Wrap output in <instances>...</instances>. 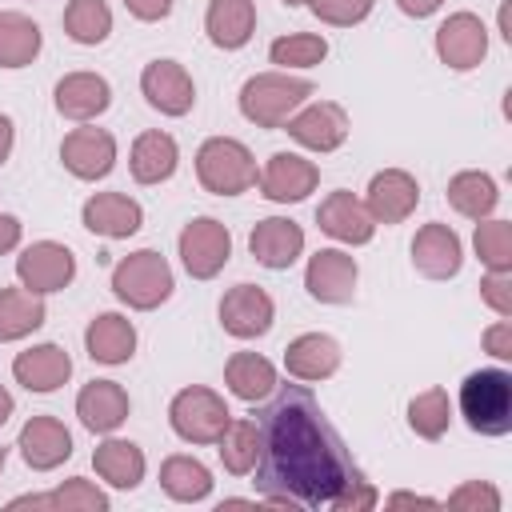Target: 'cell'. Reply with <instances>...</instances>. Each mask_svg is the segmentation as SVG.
Returning <instances> with one entry per match:
<instances>
[{
  "mask_svg": "<svg viewBox=\"0 0 512 512\" xmlns=\"http://www.w3.org/2000/svg\"><path fill=\"white\" fill-rule=\"evenodd\" d=\"M44 48V32L32 16L8 8L0 12V68L16 72V68H28Z\"/></svg>",
  "mask_w": 512,
  "mask_h": 512,
  "instance_id": "obj_35",
  "label": "cell"
},
{
  "mask_svg": "<svg viewBox=\"0 0 512 512\" xmlns=\"http://www.w3.org/2000/svg\"><path fill=\"white\" fill-rule=\"evenodd\" d=\"M480 300L496 312L512 320V272H484L480 276Z\"/></svg>",
  "mask_w": 512,
  "mask_h": 512,
  "instance_id": "obj_43",
  "label": "cell"
},
{
  "mask_svg": "<svg viewBox=\"0 0 512 512\" xmlns=\"http://www.w3.org/2000/svg\"><path fill=\"white\" fill-rule=\"evenodd\" d=\"M284 4H288V8H304L308 0H284Z\"/></svg>",
  "mask_w": 512,
  "mask_h": 512,
  "instance_id": "obj_52",
  "label": "cell"
},
{
  "mask_svg": "<svg viewBox=\"0 0 512 512\" xmlns=\"http://www.w3.org/2000/svg\"><path fill=\"white\" fill-rule=\"evenodd\" d=\"M80 224L92 232V236H104V240H128L140 232L144 224V208L140 200H132L128 192H92L80 208Z\"/></svg>",
  "mask_w": 512,
  "mask_h": 512,
  "instance_id": "obj_22",
  "label": "cell"
},
{
  "mask_svg": "<svg viewBox=\"0 0 512 512\" xmlns=\"http://www.w3.org/2000/svg\"><path fill=\"white\" fill-rule=\"evenodd\" d=\"M176 252L192 280H212L232 260V232L216 216H192L176 236Z\"/></svg>",
  "mask_w": 512,
  "mask_h": 512,
  "instance_id": "obj_7",
  "label": "cell"
},
{
  "mask_svg": "<svg viewBox=\"0 0 512 512\" xmlns=\"http://www.w3.org/2000/svg\"><path fill=\"white\" fill-rule=\"evenodd\" d=\"M284 132H288L300 148L328 156V152H336V148L348 140L352 124H348L344 104H336V100H308V104H300V108L284 120Z\"/></svg>",
  "mask_w": 512,
  "mask_h": 512,
  "instance_id": "obj_10",
  "label": "cell"
},
{
  "mask_svg": "<svg viewBox=\"0 0 512 512\" xmlns=\"http://www.w3.org/2000/svg\"><path fill=\"white\" fill-rule=\"evenodd\" d=\"M8 508H52V512H108L112 500L108 492L88 480V476H68L64 484H56L52 492H28L8 500Z\"/></svg>",
  "mask_w": 512,
  "mask_h": 512,
  "instance_id": "obj_29",
  "label": "cell"
},
{
  "mask_svg": "<svg viewBox=\"0 0 512 512\" xmlns=\"http://www.w3.org/2000/svg\"><path fill=\"white\" fill-rule=\"evenodd\" d=\"M384 504H388V508H408V504L440 508V500H436V496H420V492H392V496H384Z\"/></svg>",
  "mask_w": 512,
  "mask_h": 512,
  "instance_id": "obj_48",
  "label": "cell"
},
{
  "mask_svg": "<svg viewBox=\"0 0 512 512\" xmlns=\"http://www.w3.org/2000/svg\"><path fill=\"white\" fill-rule=\"evenodd\" d=\"M220 328L236 340H260L272 332V320H276V300L260 288V284H232L224 296H220Z\"/></svg>",
  "mask_w": 512,
  "mask_h": 512,
  "instance_id": "obj_12",
  "label": "cell"
},
{
  "mask_svg": "<svg viewBox=\"0 0 512 512\" xmlns=\"http://www.w3.org/2000/svg\"><path fill=\"white\" fill-rule=\"evenodd\" d=\"M256 184H260V196L272 204H300L316 192L320 168L300 152H272L256 172Z\"/></svg>",
  "mask_w": 512,
  "mask_h": 512,
  "instance_id": "obj_15",
  "label": "cell"
},
{
  "mask_svg": "<svg viewBox=\"0 0 512 512\" xmlns=\"http://www.w3.org/2000/svg\"><path fill=\"white\" fill-rule=\"evenodd\" d=\"M256 496L288 512H320L340 500V492L360 480L348 444L324 416L320 400L304 384H276L256 416Z\"/></svg>",
  "mask_w": 512,
  "mask_h": 512,
  "instance_id": "obj_1",
  "label": "cell"
},
{
  "mask_svg": "<svg viewBox=\"0 0 512 512\" xmlns=\"http://www.w3.org/2000/svg\"><path fill=\"white\" fill-rule=\"evenodd\" d=\"M176 164H180V144H176V136L164 132V128L140 132V136L132 140V148H128V172H132V180L144 184V188L172 180Z\"/></svg>",
  "mask_w": 512,
  "mask_h": 512,
  "instance_id": "obj_26",
  "label": "cell"
},
{
  "mask_svg": "<svg viewBox=\"0 0 512 512\" xmlns=\"http://www.w3.org/2000/svg\"><path fill=\"white\" fill-rule=\"evenodd\" d=\"M472 252L484 264V272H512V220H500V216L476 220Z\"/></svg>",
  "mask_w": 512,
  "mask_h": 512,
  "instance_id": "obj_39",
  "label": "cell"
},
{
  "mask_svg": "<svg viewBox=\"0 0 512 512\" xmlns=\"http://www.w3.org/2000/svg\"><path fill=\"white\" fill-rule=\"evenodd\" d=\"M312 16L328 28H352V24H364L376 8V0H308Z\"/></svg>",
  "mask_w": 512,
  "mask_h": 512,
  "instance_id": "obj_41",
  "label": "cell"
},
{
  "mask_svg": "<svg viewBox=\"0 0 512 512\" xmlns=\"http://www.w3.org/2000/svg\"><path fill=\"white\" fill-rule=\"evenodd\" d=\"M92 468H96V476L108 484V488H116V492H132V488H140V480H144V472H148V460H144V448L136 444V440H124V436H104L100 444H96V452H92Z\"/></svg>",
  "mask_w": 512,
  "mask_h": 512,
  "instance_id": "obj_28",
  "label": "cell"
},
{
  "mask_svg": "<svg viewBox=\"0 0 512 512\" xmlns=\"http://www.w3.org/2000/svg\"><path fill=\"white\" fill-rule=\"evenodd\" d=\"M64 36L80 48H96L112 36V8L108 0H68L64 4Z\"/></svg>",
  "mask_w": 512,
  "mask_h": 512,
  "instance_id": "obj_36",
  "label": "cell"
},
{
  "mask_svg": "<svg viewBox=\"0 0 512 512\" xmlns=\"http://www.w3.org/2000/svg\"><path fill=\"white\" fill-rule=\"evenodd\" d=\"M172 288H176L172 264L156 248H136L112 264V296L120 304H128L132 312H152V308L168 304Z\"/></svg>",
  "mask_w": 512,
  "mask_h": 512,
  "instance_id": "obj_4",
  "label": "cell"
},
{
  "mask_svg": "<svg viewBox=\"0 0 512 512\" xmlns=\"http://www.w3.org/2000/svg\"><path fill=\"white\" fill-rule=\"evenodd\" d=\"M136 324L124 316V312H96L84 328V352L96 360V364H128L136 356Z\"/></svg>",
  "mask_w": 512,
  "mask_h": 512,
  "instance_id": "obj_27",
  "label": "cell"
},
{
  "mask_svg": "<svg viewBox=\"0 0 512 512\" xmlns=\"http://www.w3.org/2000/svg\"><path fill=\"white\" fill-rule=\"evenodd\" d=\"M420 204V180L404 168H380L364 188V208L376 224H404Z\"/></svg>",
  "mask_w": 512,
  "mask_h": 512,
  "instance_id": "obj_16",
  "label": "cell"
},
{
  "mask_svg": "<svg viewBox=\"0 0 512 512\" xmlns=\"http://www.w3.org/2000/svg\"><path fill=\"white\" fill-rule=\"evenodd\" d=\"M444 200H448V208H452L456 216H464V220L476 224V220H484V216L496 212V204H500V184H496L488 172H480V168H464V172H456V176L448 180Z\"/></svg>",
  "mask_w": 512,
  "mask_h": 512,
  "instance_id": "obj_32",
  "label": "cell"
},
{
  "mask_svg": "<svg viewBox=\"0 0 512 512\" xmlns=\"http://www.w3.org/2000/svg\"><path fill=\"white\" fill-rule=\"evenodd\" d=\"M340 360H344V348L328 332H300L284 348V372L300 384H320V380L336 376Z\"/></svg>",
  "mask_w": 512,
  "mask_h": 512,
  "instance_id": "obj_23",
  "label": "cell"
},
{
  "mask_svg": "<svg viewBox=\"0 0 512 512\" xmlns=\"http://www.w3.org/2000/svg\"><path fill=\"white\" fill-rule=\"evenodd\" d=\"M4 464H8V448H0V472H4Z\"/></svg>",
  "mask_w": 512,
  "mask_h": 512,
  "instance_id": "obj_53",
  "label": "cell"
},
{
  "mask_svg": "<svg viewBox=\"0 0 512 512\" xmlns=\"http://www.w3.org/2000/svg\"><path fill=\"white\" fill-rule=\"evenodd\" d=\"M120 160V144L108 128H92L80 124L60 140V164L76 176V180H104Z\"/></svg>",
  "mask_w": 512,
  "mask_h": 512,
  "instance_id": "obj_13",
  "label": "cell"
},
{
  "mask_svg": "<svg viewBox=\"0 0 512 512\" xmlns=\"http://www.w3.org/2000/svg\"><path fill=\"white\" fill-rule=\"evenodd\" d=\"M448 424H452V400L444 388H424L408 400V428L420 440H444Z\"/></svg>",
  "mask_w": 512,
  "mask_h": 512,
  "instance_id": "obj_40",
  "label": "cell"
},
{
  "mask_svg": "<svg viewBox=\"0 0 512 512\" xmlns=\"http://www.w3.org/2000/svg\"><path fill=\"white\" fill-rule=\"evenodd\" d=\"M124 8H128V16L140 20V24H160V20L172 16L176 0H124Z\"/></svg>",
  "mask_w": 512,
  "mask_h": 512,
  "instance_id": "obj_45",
  "label": "cell"
},
{
  "mask_svg": "<svg viewBox=\"0 0 512 512\" xmlns=\"http://www.w3.org/2000/svg\"><path fill=\"white\" fill-rule=\"evenodd\" d=\"M212 484L216 480H212L208 464L196 460V456H188V452H172L160 464V488L176 504H200V500H208L212 496Z\"/></svg>",
  "mask_w": 512,
  "mask_h": 512,
  "instance_id": "obj_33",
  "label": "cell"
},
{
  "mask_svg": "<svg viewBox=\"0 0 512 512\" xmlns=\"http://www.w3.org/2000/svg\"><path fill=\"white\" fill-rule=\"evenodd\" d=\"M256 156L236 136H208L196 148V180L212 196H240L256 184Z\"/></svg>",
  "mask_w": 512,
  "mask_h": 512,
  "instance_id": "obj_5",
  "label": "cell"
},
{
  "mask_svg": "<svg viewBox=\"0 0 512 512\" xmlns=\"http://www.w3.org/2000/svg\"><path fill=\"white\" fill-rule=\"evenodd\" d=\"M52 104H56V112H60L64 120H72V124H92L96 116L108 112V104H112V84H108L100 72H88V68L64 72V76L56 80V88H52Z\"/></svg>",
  "mask_w": 512,
  "mask_h": 512,
  "instance_id": "obj_18",
  "label": "cell"
},
{
  "mask_svg": "<svg viewBox=\"0 0 512 512\" xmlns=\"http://www.w3.org/2000/svg\"><path fill=\"white\" fill-rule=\"evenodd\" d=\"M12 412H16V400H12V392L0 384V428L8 424V416H12Z\"/></svg>",
  "mask_w": 512,
  "mask_h": 512,
  "instance_id": "obj_50",
  "label": "cell"
},
{
  "mask_svg": "<svg viewBox=\"0 0 512 512\" xmlns=\"http://www.w3.org/2000/svg\"><path fill=\"white\" fill-rule=\"evenodd\" d=\"M396 8H400L404 16H412V20H428L432 12L444 8V0H396Z\"/></svg>",
  "mask_w": 512,
  "mask_h": 512,
  "instance_id": "obj_47",
  "label": "cell"
},
{
  "mask_svg": "<svg viewBox=\"0 0 512 512\" xmlns=\"http://www.w3.org/2000/svg\"><path fill=\"white\" fill-rule=\"evenodd\" d=\"M140 96L160 116H188L196 108V84L180 60H148L140 68Z\"/></svg>",
  "mask_w": 512,
  "mask_h": 512,
  "instance_id": "obj_14",
  "label": "cell"
},
{
  "mask_svg": "<svg viewBox=\"0 0 512 512\" xmlns=\"http://www.w3.org/2000/svg\"><path fill=\"white\" fill-rule=\"evenodd\" d=\"M436 60L452 72H472L484 64L488 56V24L476 12H452L440 20L436 36H432Z\"/></svg>",
  "mask_w": 512,
  "mask_h": 512,
  "instance_id": "obj_9",
  "label": "cell"
},
{
  "mask_svg": "<svg viewBox=\"0 0 512 512\" xmlns=\"http://www.w3.org/2000/svg\"><path fill=\"white\" fill-rule=\"evenodd\" d=\"M16 448L32 472H52L64 460H72V432L56 416H32V420H24Z\"/></svg>",
  "mask_w": 512,
  "mask_h": 512,
  "instance_id": "obj_24",
  "label": "cell"
},
{
  "mask_svg": "<svg viewBox=\"0 0 512 512\" xmlns=\"http://www.w3.org/2000/svg\"><path fill=\"white\" fill-rule=\"evenodd\" d=\"M248 252L260 268L284 272L304 256V228L292 216H264L248 232Z\"/></svg>",
  "mask_w": 512,
  "mask_h": 512,
  "instance_id": "obj_19",
  "label": "cell"
},
{
  "mask_svg": "<svg viewBox=\"0 0 512 512\" xmlns=\"http://www.w3.org/2000/svg\"><path fill=\"white\" fill-rule=\"evenodd\" d=\"M12 144H16V124H12V116H4V112H0V168L8 164Z\"/></svg>",
  "mask_w": 512,
  "mask_h": 512,
  "instance_id": "obj_49",
  "label": "cell"
},
{
  "mask_svg": "<svg viewBox=\"0 0 512 512\" xmlns=\"http://www.w3.org/2000/svg\"><path fill=\"white\" fill-rule=\"evenodd\" d=\"M496 24H500V36L512 44V28H508V4H500V16H496Z\"/></svg>",
  "mask_w": 512,
  "mask_h": 512,
  "instance_id": "obj_51",
  "label": "cell"
},
{
  "mask_svg": "<svg viewBox=\"0 0 512 512\" xmlns=\"http://www.w3.org/2000/svg\"><path fill=\"white\" fill-rule=\"evenodd\" d=\"M132 412V400L124 392V384L116 380H88L76 392V416L92 436H108L116 432Z\"/></svg>",
  "mask_w": 512,
  "mask_h": 512,
  "instance_id": "obj_25",
  "label": "cell"
},
{
  "mask_svg": "<svg viewBox=\"0 0 512 512\" xmlns=\"http://www.w3.org/2000/svg\"><path fill=\"white\" fill-rule=\"evenodd\" d=\"M44 320H48L44 296L28 292L24 284L0 288V344H12V340L32 336V332H36Z\"/></svg>",
  "mask_w": 512,
  "mask_h": 512,
  "instance_id": "obj_34",
  "label": "cell"
},
{
  "mask_svg": "<svg viewBox=\"0 0 512 512\" xmlns=\"http://www.w3.org/2000/svg\"><path fill=\"white\" fill-rule=\"evenodd\" d=\"M16 280L36 296L64 292L76 280V256L60 240H32L16 256Z\"/></svg>",
  "mask_w": 512,
  "mask_h": 512,
  "instance_id": "obj_8",
  "label": "cell"
},
{
  "mask_svg": "<svg viewBox=\"0 0 512 512\" xmlns=\"http://www.w3.org/2000/svg\"><path fill=\"white\" fill-rule=\"evenodd\" d=\"M356 284H360V264L344 248H320L304 264V288L316 304H332V308L352 304Z\"/></svg>",
  "mask_w": 512,
  "mask_h": 512,
  "instance_id": "obj_11",
  "label": "cell"
},
{
  "mask_svg": "<svg viewBox=\"0 0 512 512\" xmlns=\"http://www.w3.org/2000/svg\"><path fill=\"white\" fill-rule=\"evenodd\" d=\"M316 224H320L324 236H332L336 244H348V248H360V244H368L376 236V220L368 216L364 200L352 196L348 188H336V192H328L320 200Z\"/></svg>",
  "mask_w": 512,
  "mask_h": 512,
  "instance_id": "obj_20",
  "label": "cell"
},
{
  "mask_svg": "<svg viewBox=\"0 0 512 512\" xmlns=\"http://www.w3.org/2000/svg\"><path fill=\"white\" fill-rule=\"evenodd\" d=\"M276 364L260 352H232L224 360V388L244 404H264L276 392Z\"/></svg>",
  "mask_w": 512,
  "mask_h": 512,
  "instance_id": "obj_31",
  "label": "cell"
},
{
  "mask_svg": "<svg viewBox=\"0 0 512 512\" xmlns=\"http://www.w3.org/2000/svg\"><path fill=\"white\" fill-rule=\"evenodd\" d=\"M20 236H24V224L12 212H0V256L16 252L20 248Z\"/></svg>",
  "mask_w": 512,
  "mask_h": 512,
  "instance_id": "obj_46",
  "label": "cell"
},
{
  "mask_svg": "<svg viewBox=\"0 0 512 512\" xmlns=\"http://www.w3.org/2000/svg\"><path fill=\"white\" fill-rule=\"evenodd\" d=\"M412 268L424 280H452V276H460V268H464V240L456 236V228L440 224V220L416 228V236H412Z\"/></svg>",
  "mask_w": 512,
  "mask_h": 512,
  "instance_id": "obj_17",
  "label": "cell"
},
{
  "mask_svg": "<svg viewBox=\"0 0 512 512\" xmlns=\"http://www.w3.org/2000/svg\"><path fill=\"white\" fill-rule=\"evenodd\" d=\"M12 380L24 392L48 396V392H56V388H64L72 380V356L60 344H52V340L32 344V348L12 356Z\"/></svg>",
  "mask_w": 512,
  "mask_h": 512,
  "instance_id": "obj_21",
  "label": "cell"
},
{
  "mask_svg": "<svg viewBox=\"0 0 512 512\" xmlns=\"http://www.w3.org/2000/svg\"><path fill=\"white\" fill-rule=\"evenodd\" d=\"M204 32L220 52H240L256 36V0H208Z\"/></svg>",
  "mask_w": 512,
  "mask_h": 512,
  "instance_id": "obj_30",
  "label": "cell"
},
{
  "mask_svg": "<svg viewBox=\"0 0 512 512\" xmlns=\"http://www.w3.org/2000/svg\"><path fill=\"white\" fill-rule=\"evenodd\" d=\"M480 344H484V352H488L492 360H512V320L500 316L496 324H488V328L480 332Z\"/></svg>",
  "mask_w": 512,
  "mask_h": 512,
  "instance_id": "obj_44",
  "label": "cell"
},
{
  "mask_svg": "<svg viewBox=\"0 0 512 512\" xmlns=\"http://www.w3.org/2000/svg\"><path fill=\"white\" fill-rule=\"evenodd\" d=\"M232 412L220 392L204 384H188L168 400V424L184 444H216L220 432L228 428Z\"/></svg>",
  "mask_w": 512,
  "mask_h": 512,
  "instance_id": "obj_6",
  "label": "cell"
},
{
  "mask_svg": "<svg viewBox=\"0 0 512 512\" xmlns=\"http://www.w3.org/2000/svg\"><path fill=\"white\" fill-rule=\"evenodd\" d=\"M456 408L476 436H508L512 432V372L504 368H476L460 380Z\"/></svg>",
  "mask_w": 512,
  "mask_h": 512,
  "instance_id": "obj_2",
  "label": "cell"
},
{
  "mask_svg": "<svg viewBox=\"0 0 512 512\" xmlns=\"http://www.w3.org/2000/svg\"><path fill=\"white\" fill-rule=\"evenodd\" d=\"M312 92H316L312 80L272 68V72L248 76V80L240 84L236 104H240V116H244L248 124H256V128H284V120H288L300 104H308Z\"/></svg>",
  "mask_w": 512,
  "mask_h": 512,
  "instance_id": "obj_3",
  "label": "cell"
},
{
  "mask_svg": "<svg viewBox=\"0 0 512 512\" xmlns=\"http://www.w3.org/2000/svg\"><path fill=\"white\" fill-rule=\"evenodd\" d=\"M444 504H448V508H468V512H500V508H504V496H500V488L488 484V480H464L460 488L448 492Z\"/></svg>",
  "mask_w": 512,
  "mask_h": 512,
  "instance_id": "obj_42",
  "label": "cell"
},
{
  "mask_svg": "<svg viewBox=\"0 0 512 512\" xmlns=\"http://www.w3.org/2000/svg\"><path fill=\"white\" fill-rule=\"evenodd\" d=\"M216 452H220V464L224 472L232 476H248L252 464H256V452H260V428H256V416H244V420H228V428L220 432L216 440Z\"/></svg>",
  "mask_w": 512,
  "mask_h": 512,
  "instance_id": "obj_37",
  "label": "cell"
},
{
  "mask_svg": "<svg viewBox=\"0 0 512 512\" xmlns=\"http://www.w3.org/2000/svg\"><path fill=\"white\" fill-rule=\"evenodd\" d=\"M268 60L280 72H308L328 60V40L320 32H288L268 44Z\"/></svg>",
  "mask_w": 512,
  "mask_h": 512,
  "instance_id": "obj_38",
  "label": "cell"
}]
</instances>
